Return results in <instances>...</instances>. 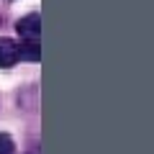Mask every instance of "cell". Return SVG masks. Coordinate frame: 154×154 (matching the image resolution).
<instances>
[{
    "label": "cell",
    "instance_id": "cell-1",
    "mask_svg": "<svg viewBox=\"0 0 154 154\" xmlns=\"http://www.w3.org/2000/svg\"><path fill=\"white\" fill-rule=\"evenodd\" d=\"M16 28L21 33L23 44H38V38H41V16L38 13H28V16H23L16 23Z\"/></svg>",
    "mask_w": 154,
    "mask_h": 154
},
{
    "label": "cell",
    "instance_id": "cell-3",
    "mask_svg": "<svg viewBox=\"0 0 154 154\" xmlns=\"http://www.w3.org/2000/svg\"><path fill=\"white\" fill-rule=\"evenodd\" d=\"M0 154H16V144L8 134H0Z\"/></svg>",
    "mask_w": 154,
    "mask_h": 154
},
{
    "label": "cell",
    "instance_id": "cell-2",
    "mask_svg": "<svg viewBox=\"0 0 154 154\" xmlns=\"http://www.w3.org/2000/svg\"><path fill=\"white\" fill-rule=\"evenodd\" d=\"M23 59V51H21V44H16L13 38H0V67L8 69L13 67L16 62Z\"/></svg>",
    "mask_w": 154,
    "mask_h": 154
}]
</instances>
